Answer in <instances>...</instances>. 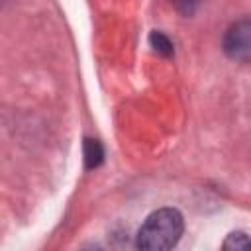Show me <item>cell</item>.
Returning <instances> with one entry per match:
<instances>
[{
  "instance_id": "6da1fadb",
  "label": "cell",
  "mask_w": 251,
  "mask_h": 251,
  "mask_svg": "<svg viewBox=\"0 0 251 251\" xmlns=\"http://www.w3.org/2000/svg\"><path fill=\"white\" fill-rule=\"evenodd\" d=\"M182 231H184L182 214L176 208H161L147 216V220L137 231L135 245L139 249H149V251L171 249L178 243Z\"/></svg>"
},
{
  "instance_id": "277c9868",
  "label": "cell",
  "mask_w": 251,
  "mask_h": 251,
  "mask_svg": "<svg viewBox=\"0 0 251 251\" xmlns=\"http://www.w3.org/2000/svg\"><path fill=\"white\" fill-rule=\"evenodd\" d=\"M224 249H235V251H251V237L245 231H231L224 245Z\"/></svg>"
},
{
  "instance_id": "3957f363",
  "label": "cell",
  "mask_w": 251,
  "mask_h": 251,
  "mask_svg": "<svg viewBox=\"0 0 251 251\" xmlns=\"http://www.w3.org/2000/svg\"><path fill=\"white\" fill-rule=\"evenodd\" d=\"M104 161V147L98 139H84V165L86 169H96Z\"/></svg>"
},
{
  "instance_id": "8992f818",
  "label": "cell",
  "mask_w": 251,
  "mask_h": 251,
  "mask_svg": "<svg viewBox=\"0 0 251 251\" xmlns=\"http://www.w3.org/2000/svg\"><path fill=\"white\" fill-rule=\"evenodd\" d=\"M175 4V8L182 14V16H192L198 8V2L200 0H171Z\"/></svg>"
},
{
  "instance_id": "5b68a950",
  "label": "cell",
  "mask_w": 251,
  "mask_h": 251,
  "mask_svg": "<svg viewBox=\"0 0 251 251\" xmlns=\"http://www.w3.org/2000/svg\"><path fill=\"white\" fill-rule=\"evenodd\" d=\"M149 43H151V47H153L159 55H163V57H171V55H173V43H171V39H169L165 33H161V31H151Z\"/></svg>"
},
{
  "instance_id": "7a4b0ae2",
  "label": "cell",
  "mask_w": 251,
  "mask_h": 251,
  "mask_svg": "<svg viewBox=\"0 0 251 251\" xmlns=\"http://www.w3.org/2000/svg\"><path fill=\"white\" fill-rule=\"evenodd\" d=\"M224 51L229 59L251 63V18L237 20L224 35Z\"/></svg>"
}]
</instances>
